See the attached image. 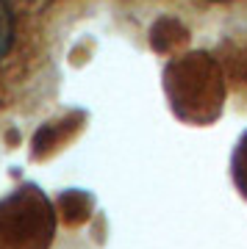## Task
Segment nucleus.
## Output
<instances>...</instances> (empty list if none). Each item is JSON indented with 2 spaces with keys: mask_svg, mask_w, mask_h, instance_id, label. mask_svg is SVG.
Here are the masks:
<instances>
[{
  "mask_svg": "<svg viewBox=\"0 0 247 249\" xmlns=\"http://www.w3.org/2000/svg\"><path fill=\"white\" fill-rule=\"evenodd\" d=\"M17 9L11 0H0V64L11 55V50L17 45Z\"/></svg>",
  "mask_w": 247,
  "mask_h": 249,
  "instance_id": "1",
  "label": "nucleus"
},
{
  "mask_svg": "<svg viewBox=\"0 0 247 249\" xmlns=\"http://www.w3.org/2000/svg\"><path fill=\"white\" fill-rule=\"evenodd\" d=\"M208 3H230V0H208Z\"/></svg>",
  "mask_w": 247,
  "mask_h": 249,
  "instance_id": "2",
  "label": "nucleus"
}]
</instances>
